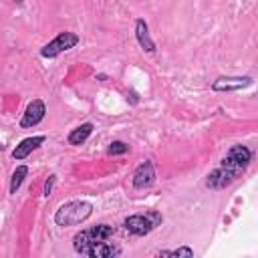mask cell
<instances>
[{
    "mask_svg": "<svg viewBox=\"0 0 258 258\" xmlns=\"http://www.w3.org/2000/svg\"><path fill=\"white\" fill-rule=\"evenodd\" d=\"M250 161H252V149H248L246 145H232L228 149V153L222 157L220 165L214 171L208 173L206 187H210V189H224V187L232 185L248 169Z\"/></svg>",
    "mask_w": 258,
    "mask_h": 258,
    "instance_id": "obj_1",
    "label": "cell"
},
{
    "mask_svg": "<svg viewBox=\"0 0 258 258\" xmlns=\"http://www.w3.org/2000/svg\"><path fill=\"white\" fill-rule=\"evenodd\" d=\"M113 234H115L113 226L97 224V226H93L89 230H81L73 238V248H75V252L91 256V258H113V256H117L121 252L119 246L109 242V238Z\"/></svg>",
    "mask_w": 258,
    "mask_h": 258,
    "instance_id": "obj_2",
    "label": "cell"
},
{
    "mask_svg": "<svg viewBox=\"0 0 258 258\" xmlns=\"http://www.w3.org/2000/svg\"><path fill=\"white\" fill-rule=\"evenodd\" d=\"M91 214H93V206H91L89 202L73 200V202L62 204V206L54 212V222H56V226L69 228V226L83 224Z\"/></svg>",
    "mask_w": 258,
    "mask_h": 258,
    "instance_id": "obj_3",
    "label": "cell"
},
{
    "mask_svg": "<svg viewBox=\"0 0 258 258\" xmlns=\"http://www.w3.org/2000/svg\"><path fill=\"white\" fill-rule=\"evenodd\" d=\"M161 222H163V216H161L159 212L151 210V212H147V214H133V216L125 218L123 226H125V230H127L129 234H133V236H145V234H149L151 230H155Z\"/></svg>",
    "mask_w": 258,
    "mask_h": 258,
    "instance_id": "obj_4",
    "label": "cell"
},
{
    "mask_svg": "<svg viewBox=\"0 0 258 258\" xmlns=\"http://www.w3.org/2000/svg\"><path fill=\"white\" fill-rule=\"evenodd\" d=\"M79 40H81V38H79V34L64 30V32L56 34L48 44H44V46L40 48V54H42L44 58H54V56H58L60 52L71 50L73 46H77V44H79Z\"/></svg>",
    "mask_w": 258,
    "mask_h": 258,
    "instance_id": "obj_5",
    "label": "cell"
},
{
    "mask_svg": "<svg viewBox=\"0 0 258 258\" xmlns=\"http://www.w3.org/2000/svg\"><path fill=\"white\" fill-rule=\"evenodd\" d=\"M44 113H46V107H44V103L40 99L30 101L28 107H26V111H24V115H22V119H20V127L26 129V127L38 125L44 119Z\"/></svg>",
    "mask_w": 258,
    "mask_h": 258,
    "instance_id": "obj_6",
    "label": "cell"
},
{
    "mask_svg": "<svg viewBox=\"0 0 258 258\" xmlns=\"http://www.w3.org/2000/svg\"><path fill=\"white\" fill-rule=\"evenodd\" d=\"M155 181V169L153 163L149 159H145L143 163L137 165V169L133 171V187L135 189H145Z\"/></svg>",
    "mask_w": 258,
    "mask_h": 258,
    "instance_id": "obj_7",
    "label": "cell"
},
{
    "mask_svg": "<svg viewBox=\"0 0 258 258\" xmlns=\"http://www.w3.org/2000/svg\"><path fill=\"white\" fill-rule=\"evenodd\" d=\"M250 85H252V77H220L212 83V89L218 93H228V91H238Z\"/></svg>",
    "mask_w": 258,
    "mask_h": 258,
    "instance_id": "obj_8",
    "label": "cell"
},
{
    "mask_svg": "<svg viewBox=\"0 0 258 258\" xmlns=\"http://www.w3.org/2000/svg\"><path fill=\"white\" fill-rule=\"evenodd\" d=\"M44 135H34V137H26V139H22L18 145H16V149L12 151V157L14 159H24L30 151H34L36 147H40L42 143H44Z\"/></svg>",
    "mask_w": 258,
    "mask_h": 258,
    "instance_id": "obj_9",
    "label": "cell"
},
{
    "mask_svg": "<svg viewBox=\"0 0 258 258\" xmlns=\"http://www.w3.org/2000/svg\"><path fill=\"white\" fill-rule=\"evenodd\" d=\"M135 36H137V42L141 44L143 50H147V52H155V42L151 40L147 22H145L143 18H137V20H135Z\"/></svg>",
    "mask_w": 258,
    "mask_h": 258,
    "instance_id": "obj_10",
    "label": "cell"
},
{
    "mask_svg": "<svg viewBox=\"0 0 258 258\" xmlns=\"http://www.w3.org/2000/svg\"><path fill=\"white\" fill-rule=\"evenodd\" d=\"M91 133H93V123H83V125H79L77 129H73V131L69 133L67 141H69L71 145H83V143L89 139Z\"/></svg>",
    "mask_w": 258,
    "mask_h": 258,
    "instance_id": "obj_11",
    "label": "cell"
},
{
    "mask_svg": "<svg viewBox=\"0 0 258 258\" xmlns=\"http://www.w3.org/2000/svg\"><path fill=\"white\" fill-rule=\"evenodd\" d=\"M26 175H28V167L26 165H18L14 169V173L10 177V194H16V189L22 185V181H24Z\"/></svg>",
    "mask_w": 258,
    "mask_h": 258,
    "instance_id": "obj_12",
    "label": "cell"
},
{
    "mask_svg": "<svg viewBox=\"0 0 258 258\" xmlns=\"http://www.w3.org/2000/svg\"><path fill=\"white\" fill-rule=\"evenodd\" d=\"M159 256H194V250L187 248V246H181V248H175V250H161Z\"/></svg>",
    "mask_w": 258,
    "mask_h": 258,
    "instance_id": "obj_13",
    "label": "cell"
},
{
    "mask_svg": "<svg viewBox=\"0 0 258 258\" xmlns=\"http://www.w3.org/2000/svg\"><path fill=\"white\" fill-rule=\"evenodd\" d=\"M127 151H129V145L123 143V141H113L109 145V149H107L109 155H121V153H127Z\"/></svg>",
    "mask_w": 258,
    "mask_h": 258,
    "instance_id": "obj_14",
    "label": "cell"
},
{
    "mask_svg": "<svg viewBox=\"0 0 258 258\" xmlns=\"http://www.w3.org/2000/svg\"><path fill=\"white\" fill-rule=\"evenodd\" d=\"M54 181H56V175H50L44 183V198H48L52 194V187H54Z\"/></svg>",
    "mask_w": 258,
    "mask_h": 258,
    "instance_id": "obj_15",
    "label": "cell"
},
{
    "mask_svg": "<svg viewBox=\"0 0 258 258\" xmlns=\"http://www.w3.org/2000/svg\"><path fill=\"white\" fill-rule=\"evenodd\" d=\"M14 2H18V4H22V2H24V0H14Z\"/></svg>",
    "mask_w": 258,
    "mask_h": 258,
    "instance_id": "obj_16",
    "label": "cell"
}]
</instances>
